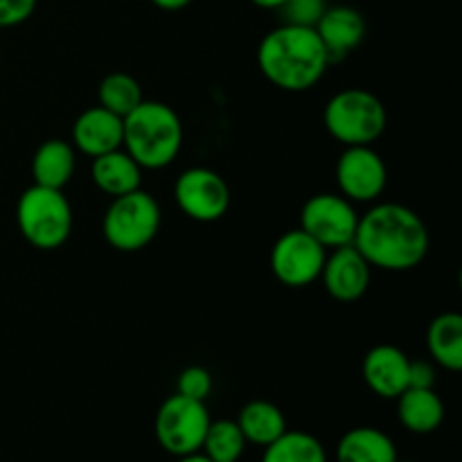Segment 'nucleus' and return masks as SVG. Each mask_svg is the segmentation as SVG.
<instances>
[{
	"instance_id": "22",
	"label": "nucleus",
	"mask_w": 462,
	"mask_h": 462,
	"mask_svg": "<svg viewBox=\"0 0 462 462\" xmlns=\"http://www.w3.org/2000/svg\"><path fill=\"white\" fill-rule=\"evenodd\" d=\"M262 462H328L323 442L305 431H284L269 447H264Z\"/></svg>"
},
{
	"instance_id": "16",
	"label": "nucleus",
	"mask_w": 462,
	"mask_h": 462,
	"mask_svg": "<svg viewBox=\"0 0 462 462\" xmlns=\"http://www.w3.org/2000/svg\"><path fill=\"white\" fill-rule=\"evenodd\" d=\"M90 179L99 192L108 194L111 199L129 194L143 185V167L125 152V149H113L93 158L90 165Z\"/></svg>"
},
{
	"instance_id": "11",
	"label": "nucleus",
	"mask_w": 462,
	"mask_h": 462,
	"mask_svg": "<svg viewBox=\"0 0 462 462\" xmlns=\"http://www.w3.org/2000/svg\"><path fill=\"white\" fill-rule=\"evenodd\" d=\"M338 192L352 203H373L383 194L388 183V170L383 158L373 144L346 147L337 161Z\"/></svg>"
},
{
	"instance_id": "8",
	"label": "nucleus",
	"mask_w": 462,
	"mask_h": 462,
	"mask_svg": "<svg viewBox=\"0 0 462 462\" xmlns=\"http://www.w3.org/2000/svg\"><path fill=\"white\" fill-rule=\"evenodd\" d=\"M328 248L320 246L302 228L287 230L271 248V271L275 280L289 289H302L320 278Z\"/></svg>"
},
{
	"instance_id": "31",
	"label": "nucleus",
	"mask_w": 462,
	"mask_h": 462,
	"mask_svg": "<svg viewBox=\"0 0 462 462\" xmlns=\"http://www.w3.org/2000/svg\"><path fill=\"white\" fill-rule=\"evenodd\" d=\"M176 462H212L208 458L206 454H201V451H197V454H188V456H180Z\"/></svg>"
},
{
	"instance_id": "14",
	"label": "nucleus",
	"mask_w": 462,
	"mask_h": 462,
	"mask_svg": "<svg viewBox=\"0 0 462 462\" xmlns=\"http://www.w3.org/2000/svg\"><path fill=\"white\" fill-rule=\"evenodd\" d=\"M122 117L97 104L77 116L72 125V147L84 156L97 158L122 147Z\"/></svg>"
},
{
	"instance_id": "24",
	"label": "nucleus",
	"mask_w": 462,
	"mask_h": 462,
	"mask_svg": "<svg viewBox=\"0 0 462 462\" xmlns=\"http://www.w3.org/2000/svg\"><path fill=\"white\" fill-rule=\"evenodd\" d=\"M246 445V438L239 431L235 420H215L203 438L201 454H206L212 462H239Z\"/></svg>"
},
{
	"instance_id": "18",
	"label": "nucleus",
	"mask_w": 462,
	"mask_h": 462,
	"mask_svg": "<svg viewBox=\"0 0 462 462\" xmlns=\"http://www.w3.org/2000/svg\"><path fill=\"white\" fill-rule=\"evenodd\" d=\"M397 418L406 431L427 436L445 422V404L433 388H406L397 397Z\"/></svg>"
},
{
	"instance_id": "17",
	"label": "nucleus",
	"mask_w": 462,
	"mask_h": 462,
	"mask_svg": "<svg viewBox=\"0 0 462 462\" xmlns=\"http://www.w3.org/2000/svg\"><path fill=\"white\" fill-rule=\"evenodd\" d=\"M75 147L61 138H50L41 143L32 156V176H34V183L43 188L63 189L75 176Z\"/></svg>"
},
{
	"instance_id": "7",
	"label": "nucleus",
	"mask_w": 462,
	"mask_h": 462,
	"mask_svg": "<svg viewBox=\"0 0 462 462\" xmlns=\"http://www.w3.org/2000/svg\"><path fill=\"white\" fill-rule=\"evenodd\" d=\"M210 422L212 420L206 409V402L189 400V397L174 393L156 411L153 433H156L158 445L167 454L180 458V456L201 451L203 438H206Z\"/></svg>"
},
{
	"instance_id": "28",
	"label": "nucleus",
	"mask_w": 462,
	"mask_h": 462,
	"mask_svg": "<svg viewBox=\"0 0 462 462\" xmlns=\"http://www.w3.org/2000/svg\"><path fill=\"white\" fill-rule=\"evenodd\" d=\"M436 386V365L431 361H411L409 388H433Z\"/></svg>"
},
{
	"instance_id": "23",
	"label": "nucleus",
	"mask_w": 462,
	"mask_h": 462,
	"mask_svg": "<svg viewBox=\"0 0 462 462\" xmlns=\"http://www.w3.org/2000/svg\"><path fill=\"white\" fill-rule=\"evenodd\" d=\"M140 81L129 72H108L97 86V104L116 116L126 117L143 102Z\"/></svg>"
},
{
	"instance_id": "4",
	"label": "nucleus",
	"mask_w": 462,
	"mask_h": 462,
	"mask_svg": "<svg viewBox=\"0 0 462 462\" xmlns=\"http://www.w3.org/2000/svg\"><path fill=\"white\" fill-rule=\"evenodd\" d=\"M23 239L39 251H57L72 233V208L63 189L30 185L16 203Z\"/></svg>"
},
{
	"instance_id": "9",
	"label": "nucleus",
	"mask_w": 462,
	"mask_h": 462,
	"mask_svg": "<svg viewBox=\"0 0 462 462\" xmlns=\"http://www.w3.org/2000/svg\"><path fill=\"white\" fill-rule=\"evenodd\" d=\"M179 210L199 224L219 221L230 208V188L221 174L210 167H189L174 183Z\"/></svg>"
},
{
	"instance_id": "1",
	"label": "nucleus",
	"mask_w": 462,
	"mask_h": 462,
	"mask_svg": "<svg viewBox=\"0 0 462 462\" xmlns=\"http://www.w3.org/2000/svg\"><path fill=\"white\" fill-rule=\"evenodd\" d=\"M352 246L374 269L402 273L422 264L431 237L424 219L413 208L377 203L359 217Z\"/></svg>"
},
{
	"instance_id": "10",
	"label": "nucleus",
	"mask_w": 462,
	"mask_h": 462,
	"mask_svg": "<svg viewBox=\"0 0 462 462\" xmlns=\"http://www.w3.org/2000/svg\"><path fill=\"white\" fill-rule=\"evenodd\" d=\"M359 224L355 203L343 194L320 192L305 201L300 212V228L323 248H338L352 244Z\"/></svg>"
},
{
	"instance_id": "12",
	"label": "nucleus",
	"mask_w": 462,
	"mask_h": 462,
	"mask_svg": "<svg viewBox=\"0 0 462 462\" xmlns=\"http://www.w3.org/2000/svg\"><path fill=\"white\" fill-rule=\"evenodd\" d=\"M370 275H373V266L352 244H347L328 253L319 280H323L325 291L334 300L350 305L365 296L370 287Z\"/></svg>"
},
{
	"instance_id": "26",
	"label": "nucleus",
	"mask_w": 462,
	"mask_h": 462,
	"mask_svg": "<svg viewBox=\"0 0 462 462\" xmlns=\"http://www.w3.org/2000/svg\"><path fill=\"white\" fill-rule=\"evenodd\" d=\"M176 393L189 400L206 402L212 393V374L203 365H188L183 373L179 374L176 382Z\"/></svg>"
},
{
	"instance_id": "25",
	"label": "nucleus",
	"mask_w": 462,
	"mask_h": 462,
	"mask_svg": "<svg viewBox=\"0 0 462 462\" xmlns=\"http://www.w3.org/2000/svg\"><path fill=\"white\" fill-rule=\"evenodd\" d=\"M325 9H328V0H284L278 12L289 25L316 27Z\"/></svg>"
},
{
	"instance_id": "20",
	"label": "nucleus",
	"mask_w": 462,
	"mask_h": 462,
	"mask_svg": "<svg viewBox=\"0 0 462 462\" xmlns=\"http://www.w3.org/2000/svg\"><path fill=\"white\" fill-rule=\"evenodd\" d=\"M237 427L244 433L246 442L255 447H269L287 431V420L284 413L266 400H253L242 406L237 415Z\"/></svg>"
},
{
	"instance_id": "19",
	"label": "nucleus",
	"mask_w": 462,
	"mask_h": 462,
	"mask_svg": "<svg viewBox=\"0 0 462 462\" xmlns=\"http://www.w3.org/2000/svg\"><path fill=\"white\" fill-rule=\"evenodd\" d=\"M337 462H397V447L379 429L356 427L338 440Z\"/></svg>"
},
{
	"instance_id": "30",
	"label": "nucleus",
	"mask_w": 462,
	"mask_h": 462,
	"mask_svg": "<svg viewBox=\"0 0 462 462\" xmlns=\"http://www.w3.org/2000/svg\"><path fill=\"white\" fill-rule=\"evenodd\" d=\"M251 3L262 9H280L284 5V0H251Z\"/></svg>"
},
{
	"instance_id": "21",
	"label": "nucleus",
	"mask_w": 462,
	"mask_h": 462,
	"mask_svg": "<svg viewBox=\"0 0 462 462\" xmlns=\"http://www.w3.org/2000/svg\"><path fill=\"white\" fill-rule=\"evenodd\" d=\"M427 347L438 365L458 373L462 368V316L458 311L438 314L429 323Z\"/></svg>"
},
{
	"instance_id": "32",
	"label": "nucleus",
	"mask_w": 462,
	"mask_h": 462,
	"mask_svg": "<svg viewBox=\"0 0 462 462\" xmlns=\"http://www.w3.org/2000/svg\"><path fill=\"white\" fill-rule=\"evenodd\" d=\"M397 462H415V460H400V458H397Z\"/></svg>"
},
{
	"instance_id": "13",
	"label": "nucleus",
	"mask_w": 462,
	"mask_h": 462,
	"mask_svg": "<svg viewBox=\"0 0 462 462\" xmlns=\"http://www.w3.org/2000/svg\"><path fill=\"white\" fill-rule=\"evenodd\" d=\"M411 359L395 346H374L365 352L361 374L374 395L383 400H397L409 388Z\"/></svg>"
},
{
	"instance_id": "29",
	"label": "nucleus",
	"mask_w": 462,
	"mask_h": 462,
	"mask_svg": "<svg viewBox=\"0 0 462 462\" xmlns=\"http://www.w3.org/2000/svg\"><path fill=\"white\" fill-rule=\"evenodd\" d=\"M158 9H165V12H179V9L192 5V0H152Z\"/></svg>"
},
{
	"instance_id": "5",
	"label": "nucleus",
	"mask_w": 462,
	"mask_h": 462,
	"mask_svg": "<svg viewBox=\"0 0 462 462\" xmlns=\"http://www.w3.org/2000/svg\"><path fill=\"white\" fill-rule=\"evenodd\" d=\"M328 134L343 147L373 144L382 138L388 113L382 99L365 88H346L328 99L323 111Z\"/></svg>"
},
{
	"instance_id": "6",
	"label": "nucleus",
	"mask_w": 462,
	"mask_h": 462,
	"mask_svg": "<svg viewBox=\"0 0 462 462\" xmlns=\"http://www.w3.org/2000/svg\"><path fill=\"white\" fill-rule=\"evenodd\" d=\"M162 212L156 199L143 188L111 201L102 219V233L108 246L120 253H138L156 239Z\"/></svg>"
},
{
	"instance_id": "2",
	"label": "nucleus",
	"mask_w": 462,
	"mask_h": 462,
	"mask_svg": "<svg viewBox=\"0 0 462 462\" xmlns=\"http://www.w3.org/2000/svg\"><path fill=\"white\" fill-rule=\"evenodd\" d=\"M328 50L314 27H273L257 45V68L280 90L302 93L319 84L329 66Z\"/></svg>"
},
{
	"instance_id": "3",
	"label": "nucleus",
	"mask_w": 462,
	"mask_h": 462,
	"mask_svg": "<svg viewBox=\"0 0 462 462\" xmlns=\"http://www.w3.org/2000/svg\"><path fill=\"white\" fill-rule=\"evenodd\" d=\"M122 125V149L143 170H165L180 153L183 122L165 102L143 99Z\"/></svg>"
},
{
	"instance_id": "27",
	"label": "nucleus",
	"mask_w": 462,
	"mask_h": 462,
	"mask_svg": "<svg viewBox=\"0 0 462 462\" xmlns=\"http://www.w3.org/2000/svg\"><path fill=\"white\" fill-rule=\"evenodd\" d=\"M39 0H0V27H16L34 14Z\"/></svg>"
},
{
	"instance_id": "15",
	"label": "nucleus",
	"mask_w": 462,
	"mask_h": 462,
	"mask_svg": "<svg viewBox=\"0 0 462 462\" xmlns=\"http://www.w3.org/2000/svg\"><path fill=\"white\" fill-rule=\"evenodd\" d=\"M316 34L328 50L329 61H341L347 54L355 52L365 39V21L361 12L347 5L328 7L320 21L316 23Z\"/></svg>"
}]
</instances>
